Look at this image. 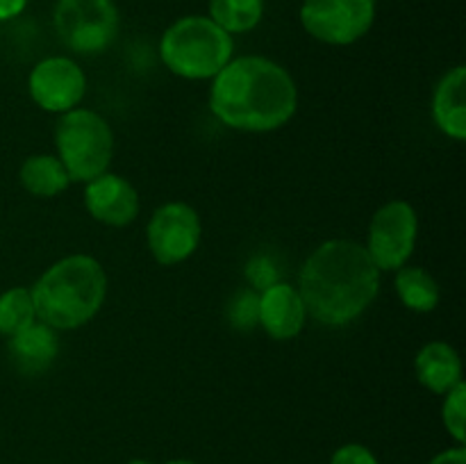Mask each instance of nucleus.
Here are the masks:
<instances>
[{"label":"nucleus","instance_id":"nucleus-1","mask_svg":"<svg viewBox=\"0 0 466 464\" xmlns=\"http://www.w3.org/2000/svg\"><path fill=\"white\" fill-rule=\"evenodd\" d=\"M209 109L230 130L262 132L280 130L299 109V89L282 64L262 55L232 57L209 89Z\"/></svg>","mask_w":466,"mask_h":464},{"label":"nucleus","instance_id":"nucleus-2","mask_svg":"<svg viewBox=\"0 0 466 464\" xmlns=\"http://www.w3.org/2000/svg\"><path fill=\"white\" fill-rule=\"evenodd\" d=\"M299 291L308 317L344 328L362 317L380 294V271L367 248L353 239L323 241L305 259Z\"/></svg>","mask_w":466,"mask_h":464},{"label":"nucleus","instance_id":"nucleus-3","mask_svg":"<svg viewBox=\"0 0 466 464\" xmlns=\"http://www.w3.org/2000/svg\"><path fill=\"white\" fill-rule=\"evenodd\" d=\"M30 296L36 321L53 330H77L105 305L107 273L91 255H66L36 277Z\"/></svg>","mask_w":466,"mask_h":464},{"label":"nucleus","instance_id":"nucleus-4","mask_svg":"<svg viewBox=\"0 0 466 464\" xmlns=\"http://www.w3.org/2000/svg\"><path fill=\"white\" fill-rule=\"evenodd\" d=\"M235 55L232 35L209 16H182L164 30L159 39L162 64L185 80H212Z\"/></svg>","mask_w":466,"mask_h":464},{"label":"nucleus","instance_id":"nucleus-5","mask_svg":"<svg viewBox=\"0 0 466 464\" xmlns=\"http://www.w3.org/2000/svg\"><path fill=\"white\" fill-rule=\"evenodd\" d=\"M57 159L71 182H89L109 171L114 157V132L107 118L94 109L76 107L59 114L55 123Z\"/></svg>","mask_w":466,"mask_h":464},{"label":"nucleus","instance_id":"nucleus-6","mask_svg":"<svg viewBox=\"0 0 466 464\" xmlns=\"http://www.w3.org/2000/svg\"><path fill=\"white\" fill-rule=\"evenodd\" d=\"M55 32L76 55H100L114 44L121 14L114 0H57Z\"/></svg>","mask_w":466,"mask_h":464},{"label":"nucleus","instance_id":"nucleus-7","mask_svg":"<svg viewBox=\"0 0 466 464\" xmlns=\"http://www.w3.org/2000/svg\"><path fill=\"white\" fill-rule=\"evenodd\" d=\"M419 217L408 200H390L376 209L367 235V253L378 271H399L417 248Z\"/></svg>","mask_w":466,"mask_h":464},{"label":"nucleus","instance_id":"nucleus-8","mask_svg":"<svg viewBox=\"0 0 466 464\" xmlns=\"http://www.w3.org/2000/svg\"><path fill=\"white\" fill-rule=\"evenodd\" d=\"M376 23V0H303L300 25L328 45H350Z\"/></svg>","mask_w":466,"mask_h":464},{"label":"nucleus","instance_id":"nucleus-9","mask_svg":"<svg viewBox=\"0 0 466 464\" xmlns=\"http://www.w3.org/2000/svg\"><path fill=\"white\" fill-rule=\"evenodd\" d=\"M203 235L200 217L191 205L173 200L159 205L146 226V241L155 262L176 267L196 253Z\"/></svg>","mask_w":466,"mask_h":464},{"label":"nucleus","instance_id":"nucleus-10","mask_svg":"<svg viewBox=\"0 0 466 464\" xmlns=\"http://www.w3.org/2000/svg\"><path fill=\"white\" fill-rule=\"evenodd\" d=\"M27 91L44 112H71L85 98L86 76L76 59L53 55L35 64L27 77Z\"/></svg>","mask_w":466,"mask_h":464},{"label":"nucleus","instance_id":"nucleus-11","mask_svg":"<svg viewBox=\"0 0 466 464\" xmlns=\"http://www.w3.org/2000/svg\"><path fill=\"white\" fill-rule=\"evenodd\" d=\"M85 207L98 223L109 227L130 226L139 214V194L123 176L105 171L85 182Z\"/></svg>","mask_w":466,"mask_h":464},{"label":"nucleus","instance_id":"nucleus-12","mask_svg":"<svg viewBox=\"0 0 466 464\" xmlns=\"http://www.w3.org/2000/svg\"><path fill=\"white\" fill-rule=\"evenodd\" d=\"M308 309L300 298L299 287L289 282H273L258 296V323L268 337L289 341L303 332Z\"/></svg>","mask_w":466,"mask_h":464},{"label":"nucleus","instance_id":"nucleus-13","mask_svg":"<svg viewBox=\"0 0 466 464\" xmlns=\"http://www.w3.org/2000/svg\"><path fill=\"white\" fill-rule=\"evenodd\" d=\"M9 359L23 376H39L53 367L59 353V337L46 323L35 321L14 337H9Z\"/></svg>","mask_w":466,"mask_h":464},{"label":"nucleus","instance_id":"nucleus-14","mask_svg":"<svg viewBox=\"0 0 466 464\" xmlns=\"http://www.w3.org/2000/svg\"><path fill=\"white\" fill-rule=\"evenodd\" d=\"M432 118L446 136L466 139V68L455 66L441 76L432 91Z\"/></svg>","mask_w":466,"mask_h":464},{"label":"nucleus","instance_id":"nucleus-15","mask_svg":"<svg viewBox=\"0 0 466 464\" xmlns=\"http://www.w3.org/2000/svg\"><path fill=\"white\" fill-rule=\"evenodd\" d=\"M414 373L428 391L444 396L462 382V359L446 341H428L414 358Z\"/></svg>","mask_w":466,"mask_h":464},{"label":"nucleus","instance_id":"nucleus-16","mask_svg":"<svg viewBox=\"0 0 466 464\" xmlns=\"http://www.w3.org/2000/svg\"><path fill=\"white\" fill-rule=\"evenodd\" d=\"M18 180L23 189L36 198H53L71 185L66 168L55 155H30L21 164Z\"/></svg>","mask_w":466,"mask_h":464},{"label":"nucleus","instance_id":"nucleus-17","mask_svg":"<svg viewBox=\"0 0 466 464\" xmlns=\"http://www.w3.org/2000/svg\"><path fill=\"white\" fill-rule=\"evenodd\" d=\"M400 303L419 314L432 312L440 305V285L423 267H400L394 277Z\"/></svg>","mask_w":466,"mask_h":464},{"label":"nucleus","instance_id":"nucleus-18","mask_svg":"<svg viewBox=\"0 0 466 464\" xmlns=\"http://www.w3.org/2000/svg\"><path fill=\"white\" fill-rule=\"evenodd\" d=\"M209 18L228 35H246L262 23L264 0H208Z\"/></svg>","mask_w":466,"mask_h":464},{"label":"nucleus","instance_id":"nucleus-19","mask_svg":"<svg viewBox=\"0 0 466 464\" xmlns=\"http://www.w3.org/2000/svg\"><path fill=\"white\" fill-rule=\"evenodd\" d=\"M36 321L35 303H32L30 289L25 287H12L0 294V335L14 337Z\"/></svg>","mask_w":466,"mask_h":464},{"label":"nucleus","instance_id":"nucleus-20","mask_svg":"<svg viewBox=\"0 0 466 464\" xmlns=\"http://www.w3.org/2000/svg\"><path fill=\"white\" fill-rule=\"evenodd\" d=\"M441 421L449 435L464 446L466 439V385L460 382L453 389L444 394V405H441Z\"/></svg>","mask_w":466,"mask_h":464},{"label":"nucleus","instance_id":"nucleus-21","mask_svg":"<svg viewBox=\"0 0 466 464\" xmlns=\"http://www.w3.org/2000/svg\"><path fill=\"white\" fill-rule=\"evenodd\" d=\"M330 464H378V458L362 444H346L335 450Z\"/></svg>","mask_w":466,"mask_h":464},{"label":"nucleus","instance_id":"nucleus-22","mask_svg":"<svg viewBox=\"0 0 466 464\" xmlns=\"http://www.w3.org/2000/svg\"><path fill=\"white\" fill-rule=\"evenodd\" d=\"M27 7V0H0V23L21 16Z\"/></svg>","mask_w":466,"mask_h":464},{"label":"nucleus","instance_id":"nucleus-23","mask_svg":"<svg viewBox=\"0 0 466 464\" xmlns=\"http://www.w3.org/2000/svg\"><path fill=\"white\" fill-rule=\"evenodd\" d=\"M428 464H466L464 446H455V449L444 450V453L435 455Z\"/></svg>","mask_w":466,"mask_h":464},{"label":"nucleus","instance_id":"nucleus-24","mask_svg":"<svg viewBox=\"0 0 466 464\" xmlns=\"http://www.w3.org/2000/svg\"><path fill=\"white\" fill-rule=\"evenodd\" d=\"M167 464H196V462H189V459H171V462Z\"/></svg>","mask_w":466,"mask_h":464},{"label":"nucleus","instance_id":"nucleus-25","mask_svg":"<svg viewBox=\"0 0 466 464\" xmlns=\"http://www.w3.org/2000/svg\"><path fill=\"white\" fill-rule=\"evenodd\" d=\"M127 464H150V462H146V459H132V462H127Z\"/></svg>","mask_w":466,"mask_h":464}]
</instances>
